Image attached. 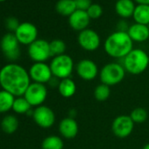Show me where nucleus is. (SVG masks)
<instances>
[{
	"mask_svg": "<svg viewBox=\"0 0 149 149\" xmlns=\"http://www.w3.org/2000/svg\"><path fill=\"white\" fill-rule=\"evenodd\" d=\"M77 5V10H82V11H87L90 6L93 4L92 0H74Z\"/></svg>",
	"mask_w": 149,
	"mask_h": 149,
	"instance_id": "7c9ffc66",
	"label": "nucleus"
},
{
	"mask_svg": "<svg viewBox=\"0 0 149 149\" xmlns=\"http://www.w3.org/2000/svg\"><path fill=\"white\" fill-rule=\"evenodd\" d=\"M138 5H149V0H133Z\"/></svg>",
	"mask_w": 149,
	"mask_h": 149,
	"instance_id": "473e14b6",
	"label": "nucleus"
},
{
	"mask_svg": "<svg viewBox=\"0 0 149 149\" xmlns=\"http://www.w3.org/2000/svg\"><path fill=\"white\" fill-rule=\"evenodd\" d=\"M49 66L53 77L58 78L59 80L68 78L76 67L71 56L66 54L54 57Z\"/></svg>",
	"mask_w": 149,
	"mask_h": 149,
	"instance_id": "39448f33",
	"label": "nucleus"
},
{
	"mask_svg": "<svg viewBox=\"0 0 149 149\" xmlns=\"http://www.w3.org/2000/svg\"><path fill=\"white\" fill-rule=\"evenodd\" d=\"M128 35L133 42H144L149 39L148 26L134 23L129 26Z\"/></svg>",
	"mask_w": 149,
	"mask_h": 149,
	"instance_id": "f3484780",
	"label": "nucleus"
},
{
	"mask_svg": "<svg viewBox=\"0 0 149 149\" xmlns=\"http://www.w3.org/2000/svg\"><path fill=\"white\" fill-rule=\"evenodd\" d=\"M47 97V89L45 84L31 83L24 94V97L33 106L38 107L43 104Z\"/></svg>",
	"mask_w": 149,
	"mask_h": 149,
	"instance_id": "6e6552de",
	"label": "nucleus"
},
{
	"mask_svg": "<svg viewBox=\"0 0 149 149\" xmlns=\"http://www.w3.org/2000/svg\"><path fill=\"white\" fill-rule=\"evenodd\" d=\"M134 128V122L130 116L119 115L114 118L111 124V131L113 134L120 139H125L131 135Z\"/></svg>",
	"mask_w": 149,
	"mask_h": 149,
	"instance_id": "1a4fd4ad",
	"label": "nucleus"
},
{
	"mask_svg": "<svg viewBox=\"0 0 149 149\" xmlns=\"http://www.w3.org/2000/svg\"><path fill=\"white\" fill-rule=\"evenodd\" d=\"M15 97L11 93L2 90L0 91V113H5L13 109Z\"/></svg>",
	"mask_w": 149,
	"mask_h": 149,
	"instance_id": "4be33fe9",
	"label": "nucleus"
},
{
	"mask_svg": "<svg viewBox=\"0 0 149 149\" xmlns=\"http://www.w3.org/2000/svg\"><path fill=\"white\" fill-rule=\"evenodd\" d=\"M125 77V70L122 64L117 62H110L105 64L99 71L101 83L111 86L120 84Z\"/></svg>",
	"mask_w": 149,
	"mask_h": 149,
	"instance_id": "20e7f679",
	"label": "nucleus"
},
{
	"mask_svg": "<svg viewBox=\"0 0 149 149\" xmlns=\"http://www.w3.org/2000/svg\"><path fill=\"white\" fill-rule=\"evenodd\" d=\"M28 55L34 62H45L52 57L49 42L42 39H37L28 46Z\"/></svg>",
	"mask_w": 149,
	"mask_h": 149,
	"instance_id": "423d86ee",
	"label": "nucleus"
},
{
	"mask_svg": "<svg viewBox=\"0 0 149 149\" xmlns=\"http://www.w3.org/2000/svg\"><path fill=\"white\" fill-rule=\"evenodd\" d=\"M32 105L28 103V101L24 97H18L15 98L13 110L19 114H26L31 111Z\"/></svg>",
	"mask_w": 149,
	"mask_h": 149,
	"instance_id": "393cba45",
	"label": "nucleus"
},
{
	"mask_svg": "<svg viewBox=\"0 0 149 149\" xmlns=\"http://www.w3.org/2000/svg\"><path fill=\"white\" fill-rule=\"evenodd\" d=\"M135 23L149 25V5H137L132 15Z\"/></svg>",
	"mask_w": 149,
	"mask_h": 149,
	"instance_id": "aec40b11",
	"label": "nucleus"
},
{
	"mask_svg": "<svg viewBox=\"0 0 149 149\" xmlns=\"http://www.w3.org/2000/svg\"><path fill=\"white\" fill-rule=\"evenodd\" d=\"M129 116L131 117L134 124H141V123L146 122V120L148 118V113L144 108L138 107L132 110Z\"/></svg>",
	"mask_w": 149,
	"mask_h": 149,
	"instance_id": "cd10ccee",
	"label": "nucleus"
},
{
	"mask_svg": "<svg viewBox=\"0 0 149 149\" xmlns=\"http://www.w3.org/2000/svg\"><path fill=\"white\" fill-rule=\"evenodd\" d=\"M91 19H97L103 14V8L98 4H92L90 8L86 11Z\"/></svg>",
	"mask_w": 149,
	"mask_h": 149,
	"instance_id": "c85d7f7f",
	"label": "nucleus"
},
{
	"mask_svg": "<svg viewBox=\"0 0 149 149\" xmlns=\"http://www.w3.org/2000/svg\"><path fill=\"white\" fill-rule=\"evenodd\" d=\"M148 28H149V25H148Z\"/></svg>",
	"mask_w": 149,
	"mask_h": 149,
	"instance_id": "c9c22d12",
	"label": "nucleus"
},
{
	"mask_svg": "<svg viewBox=\"0 0 149 149\" xmlns=\"http://www.w3.org/2000/svg\"><path fill=\"white\" fill-rule=\"evenodd\" d=\"M79 132V125L77 120L72 118H65L59 124V132L61 137L71 139L76 138Z\"/></svg>",
	"mask_w": 149,
	"mask_h": 149,
	"instance_id": "dca6fc26",
	"label": "nucleus"
},
{
	"mask_svg": "<svg viewBox=\"0 0 149 149\" xmlns=\"http://www.w3.org/2000/svg\"><path fill=\"white\" fill-rule=\"evenodd\" d=\"M142 149H149V143H148V144H146V145H145V146H144V147H143Z\"/></svg>",
	"mask_w": 149,
	"mask_h": 149,
	"instance_id": "72a5a7b5",
	"label": "nucleus"
},
{
	"mask_svg": "<svg viewBox=\"0 0 149 149\" xmlns=\"http://www.w3.org/2000/svg\"><path fill=\"white\" fill-rule=\"evenodd\" d=\"M58 91L60 95L65 98L72 97L77 92V84L70 77L60 80V84L58 85Z\"/></svg>",
	"mask_w": 149,
	"mask_h": 149,
	"instance_id": "6ab92c4d",
	"label": "nucleus"
},
{
	"mask_svg": "<svg viewBox=\"0 0 149 149\" xmlns=\"http://www.w3.org/2000/svg\"><path fill=\"white\" fill-rule=\"evenodd\" d=\"M19 127V120L13 115L6 116L1 122V128L4 132L7 134L14 133Z\"/></svg>",
	"mask_w": 149,
	"mask_h": 149,
	"instance_id": "5701e85b",
	"label": "nucleus"
},
{
	"mask_svg": "<svg viewBox=\"0 0 149 149\" xmlns=\"http://www.w3.org/2000/svg\"><path fill=\"white\" fill-rule=\"evenodd\" d=\"M14 34L17 37L19 44L29 46L37 40L38 29L30 22H23L20 23Z\"/></svg>",
	"mask_w": 149,
	"mask_h": 149,
	"instance_id": "4468645a",
	"label": "nucleus"
},
{
	"mask_svg": "<svg viewBox=\"0 0 149 149\" xmlns=\"http://www.w3.org/2000/svg\"><path fill=\"white\" fill-rule=\"evenodd\" d=\"M111 95V89L108 85L100 84L94 90V97L97 101L104 102L106 101Z\"/></svg>",
	"mask_w": 149,
	"mask_h": 149,
	"instance_id": "a878e982",
	"label": "nucleus"
},
{
	"mask_svg": "<svg viewBox=\"0 0 149 149\" xmlns=\"http://www.w3.org/2000/svg\"><path fill=\"white\" fill-rule=\"evenodd\" d=\"M4 1H6V0H0V2H4Z\"/></svg>",
	"mask_w": 149,
	"mask_h": 149,
	"instance_id": "f704fd0d",
	"label": "nucleus"
},
{
	"mask_svg": "<svg viewBox=\"0 0 149 149\" xmlns=\"http://www.w3.org/2000/svg\"><path fill=\"white\" fill-rule=\"evenodd\" d=\"M122 60L125 72L131 74H140L149 66V55L140 48H133Z\"/></svg>",
	"mask_w": 149,
	"mask_h": 149,
	"instance_id": "7ed1b4c3",
	"label": "nucleus"
},
{
	"mask_svg": "<svg viewBox=\"0 0 149 149\" xmlns=\"http://www.w3.org/2000/svg\"><path fill=\"white\" fill-rule=\"evenodd\" d=\"M28 73L33 83L45 84H48L53 78L50 66L46 62H34L31 66Z\"/></svg>",
	"mask_w": 149,
	"mask_h": 149,
	"instance_id": "9d476101",
	"label": "nucleus"
},
{
	"mask_svg": "<svg viewBox=\"0 0 149 149\" xmlns=\"http://www.w3.org/2000/svg\"><path fill=\"white\" fill-rule=\"evenodd\" d=\"M135 7L133 0H118L115 5V11L119 17L127 19L132 17Z\"/></svg>",
	"mask_w": 149,
	"mask_h": 149,
	"instance_id": "a211bd4d",
	"label": "nucleus"
},
{
	"mask_svg": "<svg viewBox=\"0 0 149 149\" xmlns=\"http://www.w3.org/2000/svg\"><path fill=\"white\" fill-rule=\"evenodd\" d=\"M91 18L86 11L77 10L68 17V24L70 27L77 32H82L88 28Z\"/></svg>",
	"mask_w": 149,
	"mask_h": 149,
	"instance_id": "2eb2a0df",
	"label": "nucleus"
},
{
	"mask_svg": "<svg viewBox=\"0 0 149 149\" xmlns=\"http://www.w3.org/2000/svg\"><path fill=\"white\" fill-rule=\"evenodd\" d=\"M77 76L84 81H92L99 74L98 67L95 61L90 59L79 61L74 67Z\"/></svg>",
	"mask_w": 149,
	"mask_h": 149,
	"instance_id": "ddd939ff",
	"label": "nucleus"
},
{
	"mask_svg": "<svg viewBox=\"0 0 149 149\" xmlns=\"http://www.w3.org/2000/svg\"><path fill=\"white\" fill-rule=\"evenodd\" d=\"M104 48L109 56L124 59L133 49V41L126 32L116 31L107 37Z\"/></svg>",
	"mask_w": 149,
	"mask_h": 149,
	"instance_id": "f03ea898",
	"label": "nucleus"
},
{
	"mask_svg": "<svg viewBox=\"0 0 149 149\" xmlns=\"http://www.w3.org/2000/svg\"><path fill=\"white\" fill-rule=\"evenodd\" d=\"M6 27H7V29L9 31L15 33V31L19 27V26L20 25V23L19 22V20L16 18H14V17H9L6 20Z\"/></svg>",
	"mask_w": 149,
	"mask_h": 149,
	"instance_id": "c756f323",
	"label": "nucleus"
},
{
	"mask_svg": "<svg viewBox=\"0 0 149 149\" xmlns=\"http://www.w3.org/2000/svg\"><path fill=\"white\" fill-rule=\"evenodd\" d=\"M31 84L29 73L19 64H7L0 69V85L14 97L24 96Z\"/></svg>",
	"mask_w": 149,
	"mask_h": 149,
	"instance_id": "f257e3e1",
	"label": "nucleus"
},
{
	"mask_svg": "<svg viewBox=\"0 0 149 149\" xmlns=\"http://www.w3.org/2000/svg\"><path fill=\"white\" fill-rule=\"evenodd\" d=\"M55 10L59 14L69 17L77 8L74 0H59L55 5Z\"/></svg>",
	"mask_w": 149,
	"mask_h": 149,
	"instance_id": "412c9836",
	"label": "nucleus"
},
{
	"mask_svg": "<svg viewBox=\"0 0 149 149\" xmlns=\"http://www.w3.org/2000/svg\"><path fill=\"white\" fill-rule=\"evenodd\" d=\"M33 118L34 122L41 128L47 129L54 125L55 123V114L54 111L46 105L36 107L33 112Z\"/></svg>",
	"mask_w": 149,
	"mask_h": 149,
	"instance_id": "f8f14e48",
	"label": "nucleus"
},
{
	"mask_svg": "<svg viewBox=\"0 0 149 149\" xmlns=\"http://www.w3.org/2000/svg\"><path fill=\"white\" fill-rule=\"evenodd\" d=\"M129 25H128V23L126 22V21H125V20H120V21H118V26H117V28H118V30L117 31H120V32H126L127 33V31H128V29H129Z\"/></svg>",
	"mask_w": 149,
	"mask_h": 149,
	"instance_id": "2f4dec72",
	"label": "nucleus"
},
{
	"mask_svg": "<svg viewBox=\"0 0 149 149\" xmlns=\"http://www.w3.org/2000/svg\"><path fill=\"white\" fill-rule=\"evenodd\" d=\"M148 62H149V60H148Z\"/></svg>",
	"mask_w": 149,
	"mask_h": 149,
	"instance_id": "e433bc0d",
	"label": "nucleus"
},
{
	"mask_svg": "<svg viewBox=\"0 0 149 149\" xmlns=\"http://www.w3.org/2000/svg\"><path fill=\"white\" fill-rule=\"evenodd\" d=\"M49 47H50L51 56H53V57L65 54L66 44L61 40H59V39L53 40L51 42H49Z\"/></svg>",
	"mask_w": 149,
	"mask_h": 149,
	"instance_id": "bb28decb",
	"label": "nucleus"
},
{
	"mask_svg": "<svg viewBox=\"0 0 149 149\" xmlns=\"http://www.w3.org/2000/svg\"><path fill=\"white\" fill-rule=\"evenodd\" d=\"M64 142L62 139L56 135H50L45 138L41 143L42 149H63Z\"/></svg>",
	"mask_w": 149,
	"mask_h": 149,
	"instance_id": "b1692460",
	"label": "nucleus"
},
{
	"mask_svg": "<svg viewBox=\"0 0 149 149\" xmlns=\"http://www.w3.org/2000/svg\"><path fill=\"white\" fill-rule=\"evenodd\" d=\"M77 41L79 46L85 51H96L101 43L99 34L92 29H85L78 33Z\"/></svg>",
	"mask_w": 149,
	"mask_h": 149,
	"instance_id": "9b49d317",
	"label": "nucleus"
},
{
	"mask_svg": "<svg viewBox=\"0 0 149 149\" xmlns=\"http://www.w3.org/2000/svg\"><path fill=\"white\" fill-rule=\"evenodd\" d=\"M0 47L5 56L10 61H16L20 56L19 42L13 33H8L2 37Z\"/></svg>",
	"mask_w": 149,
	"mask_h": 149,
	"instance_id": "0eeeda50",
	"label": "nucleus"
}]
</instances>
